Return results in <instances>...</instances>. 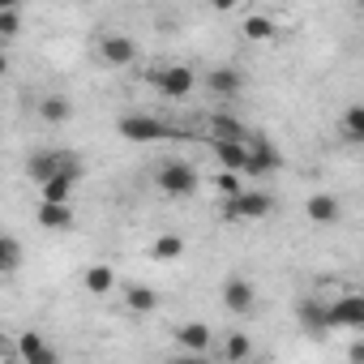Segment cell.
Returning a JSON list of instances; mask_svg holds the SVG:
<instances>
[{
    "label": "cell",
    "instance_id": "obj_1",
    "mask_svg": "<svg viewBox=\"0 0 364 364\" xmlns=\"http://www.w3.org/2000/svg\"><path fill=\"white\" fill-rule=\"evenodd\" d=\"M154 185L167 198H193L198 193V167L185 163V159H167V163L154 167Z\"/></svg>",
    "mask_w": 364,
    "mask_h": 364
},
{
    "label": "cell",
    "instance_id": "obj_2",
    "mask_svg": "<svg viewBox=\"0 0 364 364\" xmlns=\"http://www.w3.org/2000/svg\"><path fill=\"white\" fill-rule=\"evenodd\" d=\"M116 133H120L124 141H137V146H146V141H163V137H176V129H171L167 120H159V116H141V112L120 116V120H116Z\"/></svg>",
    "mask_w": 364,
    "mask_h": 364
},
{
    "label": "cell",
    "instance_id": "obj_3",
    "mask_svg": "<svg viewBox=\"0 0 364 364\" xmlns=\"http://www.w3.org/2000/svg\"><path fill=\"white\" fill-rule=\"evenodd\" d=\"M150 86H154L163 99H189L193 86H198V77H193L189 65H163V69L150 73Z\"/></svg>",
    "mask_w": 364,
    "mask_h": 364
},
{
    "label": "cell",
    "instance_id": "obj_4",
    "mask_svg": "<svg viewBox=\"0 0 364 364\" xmlns=\"http://www.w3.org/2000/svg\"><path fill=\"white\" fill-rule=\"evenodd\" d=\"M77 180H82V159H77V154H69V159H65V167L48 180V185H39V193H43V202H48V206H69Z\"/></svg>",
    "mask_w": 364,
    "mask_h": 364
},
{
    "label": "cell",
    "instance_id": "obj_5",
    "mask_svg": "<svg viewBox=\"0 0 364 364\" xmlns=\"http://www.w3.org/2000/svg\"><path fill=\"white\" fill-rule=\"evenodd\" d=\"M245 150H249V163H245V171H249V176H270V171H279V167H283V154H279V150H274V141H270V137H262V133H249Z\"/></svg>",
    "mask_w": 364,
    "mask_h": 364
},
{
    "label": "cell",
    "instance_id": "obj_6",
    "mask_svg": "<svg viewBox=\"0 0 364 364\" xmlns=\"http://www.w3.org/2000/svg\"><path fill=\"white\" fill-rule=\"evenodd\" d=\"M326 313H330V330H360L364 326V296L347 291L338 300H326Z\"/></svg>",
    "mask_w": 364,
    "mask_h": 364
},
{
    "label": "cell",
    "instance_id": "obj_7",
    "mask_svg": "<svg viewBox=\"0 0 364 364\" xmlns=\"http://www.w3.org/2000/svg\"><path fill=\"white\" fill-rule=\"evenodd\" d=\"M274 210V198L270 193H236V198H223V219H266Z\"/></svg>",
    "mask_w": 364,
    "mask_h": 364
},
{
    "label": "cell",
    "instance_id": "obj_8",
    "mask_svg": "<svg viewBox=\"0 0 364 364\" xmlns=\"http://www.w3.org/2000/svg\"><path fill=\"white\" fill-rule=\"evenodd\" d=\"M99 56H103V65H112V69H129V65L137 60V43H133L129 35L107 31V35L99 39Z\"/></svg>",
    "mask_w": 364,
    "mask_h": 364
},
{
    "label": "cell",
    "instance_id": "obj_9",
    "mask_svg": "<svg viewBox=\"0 0 364 364\" xmlns=\"http://www.w3.org/2000/svg\"><path fill=\"white\" fill-rule=\"evenodd\" d=\"M65 159H69V150H52V146L31 150V159H26V176L35 180V185H48V180L65 167Z\"/></svg>",
    "mask_w": 364,
    "mask_h": 364
},
{
    "label": "cell",
    "instance_id": "obj_10",
    "mask_svg": "<svg viewBox=\"0 0 364 364\" xmlns=\"http://www.w3.org/2000/svg\"><path fill=\"white\" fill-rule=\"evenodd\" d=\"M18 351H22L26 364H60L56 347H52L39 330H22V334H18Z\"/></svg>",
    "mask_w": 364,
    "mask_h": 364
},
{
    "label": "cell",
    "instance_id": "obj_11",
    "mask_svg": "<svg viewBox=\"0 0 364 364\" xmlns=\"http://www.w3.org/2000/svg\"><path fill=\"white\" fill-rule=\"evenodd\" d=\"M253 304H257V291H253V283L249 279H228L223 283V309L228 313H253Z\"/></svg>",
    "mask_w": 364,
    "mask_h": 364
},
{
    "label": "cell",
    "instance_id": "obj_12",
    "mask_svg": "<svg viewBox=\"0 0 364 364\" xmlns=\"http://www.w3.org/2000/svg\"><path fill=\"white\" fill-rule=\"evenodd\" d=\"M210 338H215V334H210V326H206V321H185V326L176 330V343L185 347V355H206Z\"/></svg>",
    "mask_w": 364,
    "mask_h": 364
},
{
    "label": "cell",
    "instance_id": "obj_13",
    "mask_svg": "<svg viewBox=\"0 0 364 364\" xmlns=\"http://www.w3.org/2000/svg\"><path fill=\"white\" fill-rule=\"evenodd\" d=\"M296 317H300V326L309 330V334H330V313H326V300H300L296 304Z\"/></svg>",
    "mask_w": 364,
    "mask_h": 364
},
{
    "label": "cell",
    "instance_id": "obj_14",
    "mask_svg": "<svg viewBox=\"0 0 364 364\" xmlns=\"http://www.w3.org/2000/svg\"><path fill=\"white\" fill-rule=\"evenodd\" d=\"M206 86H210V95H219V99H236V95L245 90V73H240V69H210V73H206Z\"/></svg>",
    "mask_w": 364,
    "mask_h": 364
},
{
    "label": "cell",
    "instance_id": "obj_15",
    "mask_svg": "<svg viewBox=\"0 0 364 364\" xmlns=\"http://www.w3.org/2000/svg\"><path fill=\"white\" fill-rule=\"evenodd\" d=\"M304 215H309L313 223H338V215H343V202H338L334 193H313V198L304 202Z\"/></svg>",
    "mask_w": 364,
    "mask_h": 364
},
{
    "label": "cell",
    "instance_id": "obj_16",
    "mask_svg": "<svg viewBox=\"0 0 364 364\" xmlns=\"http://www.w3.org/2000/svg\"><path fill=\"white\" fill-rule=\"evenodd\" d=\"M210 150H215V159L223 163V171H232V176H240V171H245V163H249L245 141H210Z\"/></svg>",
    "mask_w": 364,
    "mask_h": 364
},
{
    "label": "cell",
    "instance_id": "obj_17",
    "mask_svg": "<svg viewBox=\"0 0 364 364\" xmlns=\"http://www.w3.org/2000/svg\"><path fill=\"white\" fill-rule=\"evenodd\" d=\"M210 141H249V129L236 116H215L210 120Z\"/></svg>",
    "mask_w": 364,
    "mask_h": 364
},
{
    "label": "cell",
    "instance_id": "obj_18",
    "mask_svg": "<svg viewBox=\"0 0 364 364\" xmlns=\"http://www.w3.org/2000/svg\"><path fill=\"white\" fill-rule=\"evenodd\" d=\"M124 309H129V313H137V317H141V313H154V309H159V291H154V287H137V283H133V287H124Z\"/></svg>",
    "mask_w": 364,
    "mask_h": 364
},
{
    "label": "cell",
    "instance_id": "obj_19",
    "mask_svg": "<svg viewBox=\"0 0 364 364\" xmlns=\"http://www.w3.org/2000/svg\"><path fill=\"white\" fill-rule=\"evenodd\" d=\"M39 116H43L48 124H65V120L73 116V103H69L65 95H48V99L39 103Z\"/></svg>",
    "mask_w": 364,
    "mask_h": 364
},
{
    "label": "cell",
    "instance_id": "obj_20",
    "mask_svg": "<svg viewBox=\"0 0 364 364\" xmlns=\"http://www.w3.org/2000/svg\"><path fill=\"white\" fill-rule=\"evenodd\" d=\"M39 228H48V232H65V228H73V210L69 206H39Z\"/></svg>",
    "mask_w": 364,
    "mask_h": 364
},
{
    "label": "cell",
    "instance_id": "obj_21",
    "mask_svg": "<svg viewBox=\"0 0 364 364\" xmlns=\"http://www.w3.org/2000/svg\"><path fill=\"white\" fill-rule=\"evenodd\" d=\"M112 287H116V270L112 266H90L86 270V291L90 296H107Z\"/></svg>",
    "mask_w": 364,
    "mask_h": 364
},
{
    "label": "cell",
    "instance_id": "obj_22",
    "mask_svg": "<svg viewBox=\"0 0 364 364\" xmlns=\"http://www.w3.org/2000/svg\"><path fill=\"white\" fill-rule=\"evenodd\" d=\"M18 266H22V245L9 232H0V274H14Z\"/></svg>",
    "mask_w": 364,
    "mask_h": 364
},
{
    "label": "cell",
    "instance_id": "obj_23",
    "mask_svg": "<svg viewBox=\"0 0 364 364\" xmlns=\"http://www.w3.org/2000/svg\"><path fill=\"white\" fill-rule=\"evenodd\" d=\"M180 253H185V240H180L176 232H163V236L150 245V257H154V262H171V257H180Z\"/></svg>",
    "mask_w": 364,
    "mask_h": 364
},
{
    "label": "cell",
    "instance_id": "obj_24",
    "mask_svg": "<svg viewBox=\"0 0 364 364\" xmlns=\"http://www.w3.org/2000/svg\"><path fill=\"white\" fill-rule=\"evenodd\" d=\"M343 141L347 146L364 141V107H347V116H343Z\"/></svg>",
    "mask_w": 364,
    "mask_h": 364
},
{
    "label": "cell",
    "instance_id": "obj_25",
    "mask_svg": "<svg viewBox=\"0 0 364 364\" xmlns=\"http://www.w3.org/2000/svg\"><path fill=\"white\" fill-rule=\"evenodd\" d=\"M245 35H249V39H274V22H270L266 14H249V18H245Z\"/></svg>",
    "mask_w": 364,
    "mask_h": 364
},
{
    "label": "cell",
    "instance_id": "obj_26",
    "mask_svg": "<svg viewBox=\"0 0 364 364\" xmlns=\"http://www.w3.org/2000/svg\"><path fill=\"white\" fill-rule=\"evenodd\" d=\"M249 351H253V343H249V334H228V360L232 364H240V360H249Z\"/></svg>",
    "mask_w": 364,
    "mask_h": 364
},
{
    "label": "cell",
    "instance_id": "obj_27",
    "mask_svg": "<svg viewBox=\"0 0 364 364\" xmlns=\"http://www.w3.org/2000/svg\"><path fill=\"white\" fill-rule=\"evenodd\" d=\"M215 185H219L223 198H236V193H240V180H236L232 171H219V176H215Z\"/></svg>",
    "mask_w": 364,
    "mask_h": 364
},
{
    "label": "cell",
    "instance_id": "obj_28",
    "mask_svg": "<svg viewBox=\"0 0 364 364\" xmlns=\"http://www.w3.org/2000/svg\"><path fill=\"white\" fill-rule=\"evenodd\" d=\"M347 360H351V364H364V343H351V347H347Z\"/></svg>",
    "mask_w": 364,
    "mask_h": 364
},
{
    "label": "cell",
    "instance_id": "obj_29",
    "mask_svg": "<svg viewBox=\"0 0 364 364\" xmlns=\"http://www.w3.org/2000/svg\"><path fill=\"white\" fill-rule=\"evenodd\" d=\"M167 364H210L206 355H176V360H167Z\"/></svg>",
    "mask_w": 364,
    "mask_h": 364
},
{
    "label": "cell",
    "instance_id": "obj_30",
    "mask_svg": "<svg viewBox=\"0 0 364 364\" xmlns=\"http://www.w3.org/2000/svg\"><path fill=\"white\" fill-rule=\"evenodd\" d=\"M5 73H9V56H5V52H0V77H5Z\"/></svg>",
    "mask_w": 364,
    "mask_h": 364
},
{
    "label": "cell",
    "instance_id": "obj_31",
    "mask_svg": "<svg viewBox=\"0 0 364 364\" xmlns=\"http://www.w3.org/2000/svg\"><path fill=\"white\" fill-rule=\"evenodd\" d=\"M5 355H9V338H5V334H0V360H5Z\"/></svg>",
    "mask_w": 364,
    "mask_h": 364
}]
</instances>
